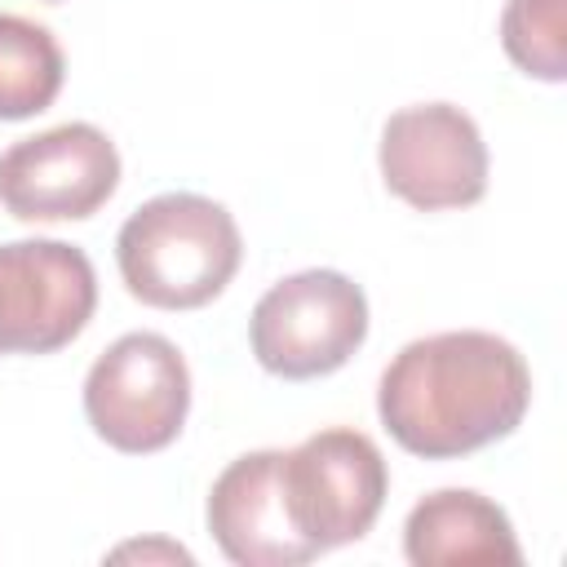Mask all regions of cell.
Returning <instances> with one entry per match:
<instances>
[{"label":"cell","mask_w":567,"mask_h":567,"mask_svg":"<svg viewBox=\"0 0 567 567\" xmlns=\"http://www.w3.org/2000/svg\"><path fill=\"white\" fill-rule=\"evenodd\" d=\"M532 403L527 359L496 332L461 328L408 341L377 385L390 439L425 461L470 456L518 430Z\"/></svg>","instance_id":"1"},{"label":"cell","mask_w":567,"mask_h":567,"mask_svg":"<svg viewBox=\"0 0 567 567\" xmlns=\"http://www.w3.org/2000/svg\"><path fill=\"white\" fill-rule=\"evenodd\" d=\"M244 239L235 217L195 190H168L128 213L115 235L124 288L155 310L208 306L239 270Z\"/></svg>","instance_id":"2"},{"label":"cell","mask_w":567,"mask_h":567,"mask_svg":"<svg viewBox=\"0 0 567 567\" xmlns=\"http://www.w3.org/2000/svg\"><path fill=\"white\" fill-rule=\"evenodd\" d=\"M190 412V368L159 332H124L84 377V416L102 443L128 456L168 447Z\"/></svg>","instance_id":"3"},{"label":"cell","mask_w":567,"mask_h":567,"mask_svg":"<svg viewBox=\"0 0 567 567\" xmlns=\"http://www.w3.org/2000/svg\"><path fill=\"white\" fill-rule=\"evenodd\" d=\"M368 337V297L341 270H297L261 292L248 319L252 354L284 381L328 377Z\"/></svg>","instance_id":"4"},{"label":"cell","mask_w":567,"mask_h":567,"mask_svg":"<svg viewBox=\"0 0 567 567\" xmlns=\"http://www.w3.org/2000/svg\"><path fill=\"white\" fill-rule=\"evenodd\" d=\"M390 492L381 447L346 425L319 430L284 452V496L297 532L328 554L372 532Z\"/></svg>","instance_id":"5"},{"label":"cell","mask_w":567,"mask_h":567,"mask_svg":"<svg viewBox=\"0 0 567 567\" xmlns=\"http://www.w3.org/2000/svg\"><path fill=\"white\" fill-rule=\"evenodd\" d=\"M97 306V275L66 239L0 244V354H53L71 346Z\"/></svg>","instance_id":"6"},{"label":"cell","mask_w":567,"mask_h":567,"mask_svg":"<svg viewBox=\"0 0 567 567\" xmlns=\"http://www.w3.org/2000/svg\"><path fill=\"white\" fill-rule=\"evenodd\" d=\"M377 164L385 186L421 208H470L487 195V146L478 124L452 102L403 106L385 120Z\"/></svg>","instance_id":"7"},{"label":"cell","mask_w":567,"mask_h":567,"mask_svg":"<svg viewBox=\"0 0 567 567\" xmlns=\"http://www.w3.org/2000/svg\"><path fill=\"white\" fill-rule=\"evenodd\" d=\"M120 186L115 142L84 120L44 128L0 155V204L18 221L93 217Z\"/></svg>","instance_id":"8"},{"label":"cell","mask_w":567,"mask_h":567,"mask_svg":"<svg viewBox=\"0 0 567 567\" xmlns=\"http://www.w3.org/2000/svg\"><path fill=\"white\" fill-rule=\"evenodd\" d=\"M204 518L217 549L239 567H297L319 558L288 514L279 447L235 456L213 478Z\"/></svg>","instance_id":"9"},{"label":"cell","mask_w":567,"mask_h":567,"mask_svg":"<svg viewBox=\"0 0 567 567\" xmlns=\"http://www.w3.org/2000/svg\"><path fill=\"white\" fill-rule=\"evenodd\" d=\"M403 554L412 567H465V563L518 567L523 563L509 514L474 487H439L421 496L403 523Z\"/></svg>","instance_id":"10"},{"label":"cell","mask_w":567,"mask_h":567,"mask_svg":"<svg viewBox=\"0 0 567 567\" xmlns=\"http://www.w3.org/2000/svg\"><path fill=\"white\" fill-rule=\"evenodd\" d=\"M66 75L62 44L49 27L0 13V120H31L53 106Z\"/></svg>","instance_id":"11"},{"label":"cell","mask_w":567,"mask_h":567,"mask_svg":"<svg viewBox=\"0 0 567 567\" xmlns=\"http://www.w3.org/2000/svg\"><path fill=\"white\" fill-rule=\"evenodd\" d=\"M567 18L563 0H509L501 13V44L509 62L536 80L558 84L567 75Z\"/></svg>","instance_id":"12"},{"label":"cell","mask_w":567,"mask_h":567,"mask_svg":"<svg viewBox=\"0 0 567 567\" xmlns=\"http://www.w3.org/2000/svg\"><path fill=\"white\" fill-rule=\"evenodd\" d=\"M111 558H168V563H190V554L182 545H164V540H151V545H120Z\"/></svg>","instance_id":"13"}]
</instances>
